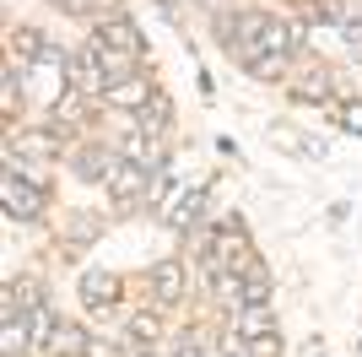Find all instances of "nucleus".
<instances>
[{
	"label": "nucleus",
	"instance_id": "obj_12",
	"mask_svg": "<svg viewBox=\"0 0 362 357\" xmlns=\"http://www.w3.org/2000/svg\"><path fill=\"white\" fill-rule=\"evenodd\" d=\"M136 119H141V135H151V141H157V135H163L168 125H173V103H168L163 92H157V98H151V103L141 108Z\"/></svg>",
	"mask_w": 362,
	"mask_h": 357
},
{
	"label": "nucleus",
	"instance_id": "obj_3",
	"mask_svg": "<svg viewBox=\"0 0 362 357\" xmlns=\"http://www.w3.org/2000/svg\"><path fill=\"white\" fill-rule=\"evenodd\" d=\"M249 266V238H243V227H216L211 244H206V271H243Z\"/></svg>",
	"mask_w": 362,
	"mask_h": 357
},
{
	"label": "nucleus",
	"instance_id": "obj_8",
	"mask_svg": "<svg viewBox=\"0 0 362 357\" xmlns=\"http://www.w3.org/2000/svg\"><path fill=\"white\" fill-rule=\"evenodd\" d=\"M151 293H157V303H163V309H173V303L184 298V266H179V260L151 266Z\"/></svg>",
	"mask_w": 362,
	"mask_h": 357
},
{
	"label": "nucleus",
	"instance_id": "obj_18",
	"mask_svg": "<svg viewBox=\"0 0 362 357\" xmlns=\"http://www.w3.org/2000/svg\"><path fill=\"white\" fill-rule=\"evenodd\" d=\"M98 233H103V227H98V217H87V211H76L71 222H65V244H92Z\"/></svg>",
	"mask_w": 362,
	"mask_h": 357
},
{
	"label": "nucleus",
	"instance_id": "obj_20",
	"mask_svg": "<svg viewBox=\"0 0 362 357\" xmlns=\"http://www.w3.org/2000/svg\"><path fill=\"white\" fill-rule=\"evenodd\" d=\"M249 357H281V341H276V330H271V336H255V341H249Z\"/></svg>",
	"mask_w": 362,
	"mask_h": 357
},
{
	"label": "nucleus",
	"instance_id": "obj_25",
	"mask_svg": "<svg viewBox=\"0 0 362 357\" xmlns=\"http://www.w3.org/2000/svg\"><path fill=\"white\" fill-rule=\"evenodd\" d=\"M60 6H65V11H76V16H81V11H92L98 0H60Z\"/></svg>",
	"mask_w": 362,
	"mask_h": 357
},
{
	"label": "nucleus",
	"instance_id": "obj_21",
	"mask_svg": "<svg viewBox=\"0 0 362 357\" xmlns=\"http://www.w3.org/2000/svg\"><path fill=\"white\" fill-rule=\"evenodd\" d=\"M130 336H136V341H151V336H157V314H136V319H130Z\"/></svg>",
	"mask_w": 362,
	"mask_h": 357
},
{
	"label": "nucleus",
	"instance_id": "obj_13",
	"mask_svg": "<svg viewBox=\"0 0 362 357\" xmlns=\"http://www.w3.org/2000/svg\"><path fill=\"white\" fill-rule=\"evenodd\" d=\"M243 303H271V271H265V260L243 266Z\"/></svg>",
	"mask_w": 362,
	"mask_h": 357
},
{
	"label": "nucleus",
	"instance_id": "obj_19",
	"mask_svg": "<svg viewBox=\"0 0 362 357\" xmlns=\"http://www.w3.org/2000/svg\"><path fill=\"white\" fill-rule=\"evenodd\" d=\"M335 119H341L351 135H362V98H346V103L335 108Z\"/></svg>",
	"mask_w": 362,
	"mask_h": 357
},
{
	"label": "nucleus",
	"instance_id": "obj_11",
	"mask_svg": "<svg viewBox=\"0 0 362 357\" xmlns=\"http://www.w3.org/2000/svg\"><path fill=\"white\" fill-rule=\"evenodd\" d=\"M87 346H92L87 330H81V325H65V319H60V330H54L49 352H54V357H87Z\"/></svg>",
	"mask_w": 362,
	"mask_h": 357
},
{
	"label": "nucleus",
	"instance_id": "obj_16",
	"mask_svg": "<svg viewBox=\"0 0 362 357\" xmlns=\"http://www.w3.org/2000/svg\"><path fill=\"white\" fill-rule=\"evenodd\" d=\"M271 141H276L281 152H298V157H325V147H319V141H303V135H298V130H287V125H276Z\"/></svg>",
	"mask_w": 362,
	"mask_h": 357
},
{
	"label": "nucleus",
	"instance_id": "obj_4",
	"mask_svg": "<svg viewBox=\"0 0 362 357\" xmlns=\"http://www.w3.org/2000/svg\"><path fill=\"white\" fill-rule=\"evenodd\" d=\"M54 157H60L54 130H16L6 152V174H16V163H54Z\"/></svg>",
	"mask_w": 362,
	"mask_h": 357
},
{
	"label": "nucleus",
	"instance_id": "obj_1",
	"mask_svg": "<svg viewBox=\"0 0 362 357\" xmlns=\"http://www.w3.org/2000/svg\"><path fill=\"white\" fill-rule=\"evenodd\" d=\"M103 184L119 206H141V200H157V195H163V178H151V168L136 163V157H114Z\"/></svg>",
	"mask_w": 362,
	"mask_h": 357
},
{
	"label": "nucleus",
	"instance_id": "obj_2",
	"mask_svg": "<svg viewBox=\"0 0 362 357\" xmlns=\"http://www.w3.org/2000/svg\"><path fill=\"white\" fill-rule=\"evenodd\" d=\"M0 206H6V217L11 222H38L49 206V190L38 184V178H22V174H6L0 178Z\"/></svg>",
	"mask_w": 362,
	"mask_h": 357
},
{
	"label": "nucleus",
	"instance_id": "obj_15",
	"mask_svg": "<svg viewBox=\"0 0 362 357\" xmlns=\"http://www.w3.org/2000/svg\"><path fill=\"white\" fill-rule=\"evenodd\" d=\"M108 163H114V152H103V147H87V152H76V157H71V168L81 178H108Z\"/></svg>",
	"mask_w": 362,
	"mask_h": 357
},
{
	"label": "nucleus",
	"instance_id": "obj_14",
	"mask_svg": "<svg viewBox=\"0 0 362 357\" xmlns=\"http://www.w3.org/2000/svg\"><path fill=\"white\" fill-rule=\"evenodd\" d=\"M11 49H16L22 65H38V60L49 55V44H44V33H38V28H16L11 33Z\"/></svg>",
	"mask_w": 362,
	"mask_h": 357
},
{
	"label": "nucleus",
	"instance_id": "obj_5",
	"mask_svg": "<svg viewBox=\"0 0 362 357\" xmlns=\"http://www.w3.org/2000/svg\"><path fill=\"white\" fill-rule=\"evenodd\" d=\"M92 38H98V44H103V49H114V55H124V60H136L141 49H146V38H141V28H136V22H130V16H119V11H114V16H103Z\"/></svg>",
	"mask_w": 362,
	"mask_h": 357
},
{
	"label": "nucleus",
	"instance_id": "obj_17",
	"mask_svg": "<svg viewBox=\"0 0 362 357\" xmlns=\"http://www.w3.org/2000/svg\"><path fill=\"white\" fill-rule=\"evenodd\" d=\"M200 217H206V190L195 184V190H189V200H184L179 211H173V227H184V233H189V227H195Z\"/></svg>",
	"mask_w": 362,
	"mask_h": 357
},
{
	"label": "nucleus",
	"instance_id": "obj_6",
	"mask_svg": "<svg viewBox=\"0 0 362 357\" xmlns=\"http://www.w3.org/2000/svg\"><path fill=\"white\" fill-rule=\"evenodd\" d=\"M103 98H108L114 108H130V114H141V108H146L151 98H157V92H151V81H146V76H124V81H114V87L103 92Z\"/></svg>",
	"mask_w": 362,
	"mask_h": 357
},
{
	"label": "nucleus",
	"instance_id": "obj_7",
	"mask_svg": "<svg viewBox=\"0 0 362 357\" xmlns=\"http://www.w3.org/2000/svg\"><path fill=\"white\" fill-rule=\"evenodd\" d=\"M119 298V276L114 271H81V303L87 309H108Z\"/></svg>",
	"mask_w": 362,
	"mask_h": 357
},
{
	"label": "nucleus",
	"instance_id": "obj_23",
	"mask_svg": "<svg viewBox=\"0 0 362 357\" xmlns=\"http://www.w3.org/2000/svg\"><path fill=\"white\" fill-rule=\"evenodd\" d=\"M173 357H206V346H200L195 336H184V341H179V352H173Z\"/></svg>",
	"mask_w": 362,
	"mask_h": 357
},
{
	"label": "nucleus",
	"instance_id": "obj_10",
	"mask_svg": "<svg viewBox=\"0 0 362 357\" xmlns=\"http://www.w3.org/2000/svg\"><path fill=\"white\" fill-rule=\"evenodd\" d=\"M233 314H238V336H249V341L276 330V314L265 309V303H243V309H233Z\"/></svg>",
	"mask_w": 362,
	"mask_h": 357
},
{
	"label": "nucleus",
	"instance_id": "obj_22",
	"mask_svg": "<svg viewBox=\"0 0 362 357\" xmlns=\"http://www.w3.org/2000/svg\"><path fill=\"white\" fill-rule=\"evenodd\" d=\"M341 33H346V44L362 55V16H351V22H341Z\"/></svg>",
	"mask_w": 362,
	"mask_h": 357
},
{
	"label": "nucleus",
	"instance_id": "obj_24",
	"mask_svg": "<svg viewBox=\"0 0 362 357\" xmlns=\"http://www.w3.org/2000/svg\"><path fill=\"white\" fill-rule=\"evenodd\" d=\"M87 357H119V346H103V341H92V346H87Z\"/></svg>",
	"mask_w": 362,
	"mask_h": 357
},
{
	"label": "nucleus",
	"instance_id": "obj_9",
	"mask_svg": "<svg viewBox=\"0 0 362 357\" xmlns=\"http://www.w3.org/2000/svg\"><path fill=\"white\" fill-rule=\"evenodd\" d=\"M54 330H60V319H54V309H49V303L28 309V346H33V352H44V346L54 341Z\"/></svg>",
	"mask_w": 362,
	"mask_h": 357
}]
</instances>
